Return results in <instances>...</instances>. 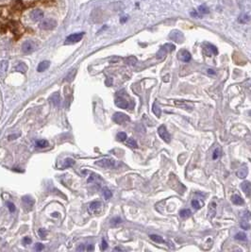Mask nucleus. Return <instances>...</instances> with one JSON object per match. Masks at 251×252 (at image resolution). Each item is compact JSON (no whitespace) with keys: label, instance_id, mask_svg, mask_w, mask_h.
Wrapping results in <instances>:
<instances>
[{"label":"nucleus","instance_id":"1","mask_svg":"<svg viewBox=\"0 0 251 252\" xmlns=\"http://www.w3.org/2000/svg\"><path fill=\"white\" fill-rule=\"evenodd\" d=\"M95 165L102 168H116L117 166H119V164H118L115 160L109 159V158L97 161L95 162Z\"/></svg>","mask_w":251,"mask_h":252},{"label":"nucleus","instance_id":"2","mask_svg":"<svg viewBox=\"0 0 251 252\" xmlns=\"http://www.w3.org/2000/svg\"><path fill=\"white\" fill-rule=\"evenodd\" d=\"M37 43L32 40H27L23 43L22 44V52L24 54H29L32 53L37 49Z\"/></svg>","mask_w":251,"mask_h":252},{"label":"nucleus","instance_id":"3","mask_svg":"<svg viewBox=\"0 0 251 252\" xmlns=\"http://www.w3.org/2000/svg\"><path fill=\"white\" fill-rule=\"evenodd\" d=\"M39 26L43 30H52V29H54L57 26V22L52 18H47L43 20L40 23Z\"/></svg>","mask_w":251,"mask_h":252},{"label":"nucleus","instance_id":"4","mask_svg":"<svg viewBox=\"0 0 251 252\" xmlns=\"http://www.w3.org/2000/svg\"><path fill=\"white\" fill-rule=\"evenodd\" d=\"M112 120L118 125H122L126 122H128L130 118L123 112H115L112 116Z\"/></svg>","mask_w":251,"mask_h":252},{"label":"nucleus","instance_id":"5","mask_svg":"<svg viewBox=\"0 0 251 252\" xmlns=\"http://www.w3.org/2000/svg\"><path fill=\"white\" fill-rule=\"evenodd\" d=\"M84 36V32H79V33H74V34H71L69 35L64 43L65 44H72V43H79V41H81V39L83 38Z\"/></svg>","mask_w":251,"mask_h":252},{"label":"nucleus","instance_id":"6","mask_svg":"<svg viewBox=\"0 0 251 252\" xmlns=\"http://www.w3.org/2000/svg\"><path fill=\"white\" fill-rule=\"evenodd\" d=\"M102 210V203L100 201H94L90 203L89 207H88V212L91 214H96L99 213Z\"/></svg>","mask_w":251,"mask_h":252},{"label":"nucleus","instance_id":"7","mask_svg":"<svg viewBox=\"0 0 251 252\" xmlns=\"http://www.w3.org/2000/svg\"><path fill=\"white\" fill-rule=\"evenodd\" d=\"M158 133H159V136L164 140L165 143H170L171 141V137H170V134L168 133L166 128L164 125H161L159 128H158Z\"/></svg>","mask_w":251,"mask_h":252},{"label":"nucleus","instance_id":"8","mask_svg":"<svg viewBox=\"0 0 251 252\" xmlns=\"http://www.w3.org/2000/svg\"><path fill=\"white\" fill-rule=\"evenodd\" d=\"M30 18L34 22H39L43 18V11L40 9H35L30 12Z\"/></svg>","mask_w":251,"mask_h":252},{"label":"nucleus","instance_id":"9","mask_svg":"<svg viewBox=\"0 0 251 252\" xmlns=\"http://www.w3.org/2000/svg\"><path fill=\"white\" fill-rule=\"evenodd\" d=\"M169 38L171 39V40H173V41H175V42H176V43H180V42H182L183 41V34L180 31V30H173L171 33H170V35H169Z\"/></svg>","mask_w":251,"mask_h":252},{"label":"nucleus","instance_id":"10","mask_svg":"<svg viewBox=\"0 0 251 252\" xmlns=\"http://www.w3.org/2000/svg\"><path fill=\"white\" fill-rule=\"evenodd\" d=\"M9 67V62L8 61H1L0 62V78H4L7 74Z\"/></svg>","mask_w":251,"mask_h":252},{"label":"nucleus","instance_id":"11","mask_svg":"<svg viewBox=\"0 0 251 252\" xmlns=\"http://www.w3.org/2000/svg\"><path fill=\"white\" fill-rule=\"evenodd\" d=\"M115 105L120 109H127L128 107V103L123 97H117L115 99Z\"/></svg>","mask_w":251,"mask_h":252},{"label":"nucleus","instance_id":"12","mask_svg":"<svg viewBox=\"0 0 251 252\" xmlns=\"http://www.w3.org/2000/svg\"><path fill=\"white\" fill-rule=\"evenodd\" d=\"M179 59L182 62L188 63L191 61V54L187 50H180L179 53Z\"/></svg>","mask_w":251,"mask_h":252},{"label":"nucleus","instance_id":"13","mask_svg":"<svg viewBox=\"0 0 251 252\" xmlns=\"http://www.w3.org/2000/svg\"><path fill=\"white\" fill-rule=\"evenodd\" d=\"M241 188L247 197H251V182H249V181L242 182Z\"/></svg>","mask_w":251,"mask_h":252},{"label":"nucleus","instance_id":"14","mask_svg":"<svg viewBox=\"0 0 251 252\" xmlns=\"http://www.w3.org/2000/svg\"><path fill=\"white\" fill-rule=\"evenodd\" d=\"M50 101H51L52 104H53L54 106H56V107H58L59 105H61L62 98H61L60 94H59V93H54V94L50 96Z\"/></svg>","mask_w":251,"mask_h":252},{"label":"nucleus","instance_id":"15","mask_svg":"<svg viewBox=\"0 0 251 252\" xmlns=\"http://www.w3.org/2000/svg\"><path fill=\"white\" fill-rule=\"evenodd\" d=\"M50 66V63L49 61H43L39 63L38 67H37V71L38 72H43V71H46L49 68Z\"/></svg>","mask_w":251,"mask_h":252},{"label":"nucleus","instance_id":"16","mask_svg":"<svg viewBox=\"0 0 251 252\" xmlns=\"http://www.w3.org/2000/svg\"><path fill=\"white\" fill-rule=\"evenodd\" d=\"M236 174H237V176L240 177V179H245V177L247 176L248 174V169L247 167L245 165V166H242L237 172H236Z\"/></svg>","mask_w":251,"mask_h":252},{"label":"nucleus","instance_id":"17","mask_svg":"<svg viewBox=\"0 0 251 252\" xmlns=\"http://www.w3.org/2000/svg\"><path fill=\"white\" fill-rule=\"evenodd\" d=\"M205 50H206L207 54H208L209 56H211V55H213V54L216 55V54L218 53L217 48H216L214 46H213V44H207Z\"/></svg>","mask_w":251,"mask_h":252},{"label":"nucleus","instance_id":"18","mask_svg":"<svg viewBox=\"0 0 251 252\" xmlns=\"http://www.w3.org/2000/svg\"><path fill=\"white\" fill-rule=\"evenodd\" d=\"M231 201L235 205H243L245 203L244 199L240 196H238V195H233L231 197Z\"/></svg>","mask_w":251,"mask_h":252},{"label":"nucleus","instance_id":"19","mask_svg":"<svg viewBox=\"0 0 251 252\" xmlns=\"http://www.w3.org/2000/svg\"><path fill=\"white\" fill-rule=\"evenodd\" d=\"M22 200H23L24 204H25L26 207H32L33 204H34V199H33L31 197H29V196L23 197Z\"/></svg>","mask_w":251,"mask_h":252},{"label":"nucleus","instance_id":"20","mask_svg":"<svg viewBox=\"0 0 251 252\" xmlns=\"http://www.w3.org/2000/svg\"><path fill=\"white\" fill-rule=\"evenodd\" d=\"M216 213V203L215 202H212L209 205V216L211 218L214 217Z\"/></svg>","mask_w":251,"mask_h":252},{"label":"nucleus","instance_id":"21","mask_svg":"<svg viewBox=\"0 0 251 252\" xmlns=\"http://www.w3.org/2000/svg\"><path fill=\"white\" fill-rule=\"evenodd\" d=\"M76 74H77V70H76V69L71 70V71L67 74V76L65 77V79H64V80L67 81V82H71L74 79H75Z\"/></svg>","mask_w":251,"mask_h":252},{"label":"nucleus","instance_id":"22","mask_svg":"<svg viewBox=\"0 0 251 252\" xmlns=\"http://www.w3.org/2000/svg\"><path fill=\"white\" fill-rule=\"evenodd\" d=\"M75 165V161L71 158H68V159H65L64 161H63V165L62 166V168H68V167H71Z\"/></svg>","mask_w":251,"mask_h":252},{"label":"nucleus","instance_id":"23","mask_svg":"<svg viewBox=\"0 0 251 252\" xmlns=\"http://www.w3.org/2000/svg\"><path fill=\"white\" fill-rule=\"evenodd\" d=\"M125 62H126L127 64H128L130 66H134L137 63V59L134 56H130V57H128V58L126 59Z\"/></svg>","mask_w":251,"mask_h":252},{"label":"nucleus","instance_id":"24","mask_svg":"<svg viewBox=\"0 0 251 252\" xmlns=\"http://www.w3.org/2000/svg\"><path fill=\"white\" fill-rule=\"evenodd\" d=\"M150 237V239L152 240V241H154V242H156V243H164V238H162V237H160V235H156V234H152V235H150L149 236Z\"/></svg>","mask_w":251,"mask_h":252},{"label":"nucleus","instance_id":"25","mask_svg":"<svg viewBox=\"0 0 251 252\" xmlns=\"http://www.w3.org/2000/svg\"><path fill=\"white\" fill-rule=\"evenodd\" d=\"M152 112H154V114H155L157 117H160V114H161V111H160V107L158 106L157 102H155L154 104H153V106H152Z\"/></svg>","mask_w":251,"mask_h":252},{"label":"nucleus","instance_id":"26","mask_svg":"<svg viewBox=\"0 0 251 252\" xmlns=\"http://www.w3.org/2000/svg\"><path fill=\"white\" fill-rule=\"evenodd\" d=\"M249 20H250V17L247 15V14H241L238 18V21L241 24H246L247 22H249Z\"/></svg>","mask_w":251,"mask_h":252},{"label":"nucleus","instance_id":"27","mask_svg":"<svg viewBox=\"0 0 251 252\" xmlns=\"http://www.w3.org/2000/svg\"><path fill=\"white\" fill-rule=\"evenodd\" d=\"M36 146L38 148H45L48 146V142L47 140H39L36 142Z\"/></svg>","mask_w":251,"mask_h":252},{"label":"nucleus","instance_id":"28","mask_svg":"<svg viewBox=\"0 0 251 252\" xmlns=\"http://www.w3.org/2000/svg\"><path fill=\"white\" fill-rule=\"evenodd\" d=\"M191 214H192V213H191V211L188 210V209H184V210H181V211L180 212V216L181 218H184V219L190 217Z\"/></svg>","mask_w":251,"mask_h":252},{"label":"nucleus","instance_id":"29","mask_svg":"<svg viewBox=\"0 0 251 252\" xmlns=\"http://www.w3.org/2000/svg\"><path fill=\"white\" fill-rule=\"evenodd\" d=\"M235 239H237L239 241H246L247 240V236L245 232H238L237 234L235 235Z\"/></svg>","mask_w":251,"mask_h":252},{"label":"nucleus","instance_id":"30","mask_svg":"<svg viewBox=\"0 0 251 252\" xmlns=\"http://www.w3.org/2000/svg\"><path fill=\"white\" fill-rule=\"evenodd\" d=\"M16 70H17L18 72H21V73H24V74H25V73L26 72V70H27V66H26L24 63H20L17 64Z\"/></svg>","mask_w":251,"mask_h":252},{"label":"nucleus","instance_id":"31","mask_svg":"<svg viewBox=\"0 0 251 252\" xmlns=\"http://www.w3.org/2000/svg\"><path fill=\"white\" fill-rule=\"evenodd\" d=\"M127 145L129 146V147H131V148H137V147H138L136 141H135L134 139H132V138L128 139V141H127Z\"/></svg>","mask_w":251,"mask_h":252},{"label":"nucleus","instance_id":"32","mask_svg":"<svg viewBox=\"0 0 251 252\" xmlns=\"http://www.w3.org/2000/svg\"><path fill=\"white\" fill-rule=\"evenodd\" d=\"M122 223V219L120 217H115V218H112L111 220V225L112 227H116L118 225H120Z\"/></svg>","mask_w":251,"mask_h":252},{"label":"nucleus","instance_id":"33","mask_svg":"<svg viewBox=\"0 0 251 252\" xmlns=\"http://www.w3.org/2000/svg\"><path fill=\"white\" fill-rule=\"evenodd\" d=\"M198 12L201 13V14H208L210 12V10L209 8L205 6V5H201L198 7Z\"/></svg>","mask_w":251,"mask_h":252},{"label":"nucleus","instance_id":"34","mask_svg":"<svg viewBox=\"0 0 251 252\" xmlns=\"http://www.w3.org/2000/svg\"><path fill=\"white\" fill-rule=\"evenodd\" d=\"M166 53H167V50L165 49V47H161L160 50H159V52L157 53V58L158 59H162L164 58L165 55H166Z\"/></svg>","mask_w":251,"mask_h":252},{"label":"nucleus","instance_id":"35","mask_svg":"<svg viewBox=\"0 0 251 252\" xmlns=\"http://www.w3.org/2000/svg\"><path fill=\"white\" fill-rule=\"evenodd\" d=\"M103 196H104V197L106 199H110L111 197V196H112L111 191L110 189H108V188H104V189H103Z\"/></svg>","mask_w":251,"mask_h":252},{"label":"nucleus","instance_id":"36","mask_svg":"<svg viewBox=\"0 0 251 252\" xmlns=\"http://www.w3.org/2000/svg\"><path fill=\"white\" fill-rule=\"evenodd\" d=\"M116 138H117V140L118 141H120V142H124V141H126L127 140V134L125 132H119L117 134V136H116Z\"/></svg>","mask_w":251,"mask_h":252},{"label":"nucleus","instance_id":"37","mask_svg":"<svg viewBox=\"0 0 251 252\" xmlns=\"http://www.w3.org/2000/svg\"><path fill=\"white\" fill-rule=\"evenodd\" d=\"M6 205H7L8 209L10 210V213H14V212H15V205H14L13 203H11V202H7Z\"/></svg>","mask_w":251,"mask_h":252},{"label":"nucleus","instance_id":"38","mask_svg":"<svg viewBox=\"0 0 251 252\" xmlns=\"http://www.w3.org/2000/svg\"><path fill=\"white\" fill-rule=\"evenodd\" d=\"M240 226H241V228L244 229V230H249V228H250V226H249V224H248V222H246L245 220H244V221L241 222V223H240Z\"/></svg>","mask_w":251,"mask_h":252},{"label":"nucleus","instance_id":"39","mask_svg":"<svg viewBox=\"0 0 251 252\" xmlns=\"http://www.w3.org/2000/svg\"><path fill=\"white\" fill-rule=\"evenodd\" d=\"M38 233H39V235H40V237L42 239H45V237L47 236V232L45 230H43V229H40L39 230H38Z\"/></svg>","mask_w":251,"mask_h":252},{"label":"nucleus","instance_id":"40","mask_svg":"<svg viewBox=\"0 0 251 252\" xmlns=\"http://www.w3.org/2000/svg\"><path fill=\"white\" fill-rule=\"evenodd\" d=\"M192 205H193V207L195 209H200V203L198 202V200L196 199H194L193 201H192Z\"/></svg>","mask_w":251,"mask_h":252},{"label":"nucleus","instance_id":"41","mask_svg":"<svg viewBox=\"0 0 251 252\" xmlns=\"http://www.w3.org/2000/svg\"><path fill=\"white\" fill-rule=\"evenodd\" d=\"M164 47H165V49L168 51V52H171V51H173L176 47H175V46H173V44H171V43H166L165 46H164Z\"/></svg>","mask_w":251,"mask_h":252},{"label":"nucleus","instance_id":"42","mask_svg":"<svg viewBox=\"0 0 251 252\" xmlns=\"http://www.w3.org/2000/svg\"><path fill=\"white\" fill-rule=\"evenodd\" d=\"M22 242H23V244H24L25 246H26V245H29V244L31 243V239L29 238V237H24Z\"/></svg>","mask_w":251,"mask_h":252},{"label":"nucleus","instance_id":"43","mask_svg":"<svg viewBox=\"0 0 251 252\" xmlns=\"http://www.w3.org/2000/svg\"><path fill=\"white\" fill-rule=\"evenodd\" d=\"M219 156H220V150H219V148H216V149L214 150V152H213V160H216V159H218Z\"/></svg>","mask_w":251,"mask_h":252},{"label":"nucleus","instance_id":"44","mask_svg":"<svg viewBox=\"0 0 251 252\" xmlns=\"http://www.w3.org/2000/svg\"><path fill=\"white\" fill-rule=\"evenodd\" d=\"M108 248V244L105 240H102L101 243V250H106Z\"/></svg>","mask_w":251,"mask_h":252},{"label":"nucleus","instance_id":"45","mask_svg":"<svg viewBox=\"0 0 251 252\" xmlns=\"http://www.w3.org/2000/svg\"><path fill=\"white\" fill-rule=\"evenodd\" d=\"M43 245H42V244H36V246H35V250L41 251V250H43Z\"/></svg>","mask_w":251,"mask_h":252},{"label":"nucleus","instance_id":"46","mask_svg":"<svg viewBox=\"0 0 251 252\" xmlns=\"http://www.w3.org/2000/svg\"><path fill=\"white\" fill-rule=\"evenodd\" d=\"M85 250V246L84 245H79L77 247V251H84Z\"/></svg>","mask_w":251,"mask_h":252},{"label":"nucleus","instance_id":"47","mask_svg":"<svg viewBox=\"0 0 251 252\" xmlns=\"http://www.w3.org/2000/svg\"><path fill=\"white\" fill-rule=\"evenodd\" d=\"M19 136H20V134H15V135L13 134V135H10V136H9V140H10V141H11V140H13V139H16V138H18Z\"/></svg>","mask_w":251,"mask_h":252},{"label":"nucleus","instance_id":"48","mask_svg":"<svg viewBox=\"0 0 251 252\" xmlns=\"http://www.w3.org/2000/svg\"><path fill=\"white\" fill-rule=\"evenodd\" d=\"M191 15L193 16V17H198V13L196 11H191Z\"/></svg>","mask_w":251,"mask_h":252},{"label":"nucleus","instance_id":"49","mask_svg":"<svg viewBox=\"0 0 251 252\" xmlns=\"http://www.w3.org/2000/svg\"><path fill=\"white\" fill-rule=\"evenodd\" d=\"M208 74H210V75H215V72H214V70H213V69H208Z\"/></svg>","mask_w":251,"mask_h":252},{"label":"nucleus","instance_id":"50","mask_svg":"<svg viewBox=\"0 0 251 252\" xmlns=\"http://www.w3.org/2000/svg\"><path fill=\"white\" fill-rule=\"evenodd\" d=\"M87 249L89 250V251H93V250H94V246H89Z\"/></svg>","mask_w":251,"mask_h":252},{"label":"nucleus","instance_id":"51","mask_svg":"<svg viewBox=\"0 0 251 252\" xmlns=\"http://www.w3.org/2000/svg\"><path fill=\"white\" fill-rule=\"evenodd\" d=\"M127 20H128V18H127V17H125V18H121V20H120V21H121V23H125Z\"/></svg>","mask_w":251,"mask_h":252},{"label":"nucleus","instance_id":"52","mask_svg":"<svg viewBox=\"0 0 251 252\" xmlns=\"http://www.w3.org/2000/svg\"><path fill=\"white\" fill-rule=\"evenodd\" d=\"M114 250H115V251H117V250H118V251H120V250H121V248H118V247H116V248H114Z\"/></svg>","mask_w":251,"mask_h":252}]
</instances>
